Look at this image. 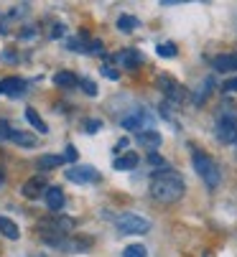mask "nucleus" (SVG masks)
Returning a JSON list of instances; mask_svg holds the SVG:
<instances>
[{
  "label": "nucleus",
  "mask_w": 237,
  "mask_h": 257,
  "mask_svg": "<svg viewBox=\"0 0 237 257\" xmlns=\"http://www.w3.org/2000/svg\"><path fill=\"white\" fill-rule=\"evenodd\" d=\"M212 66H214V71H237V51L214 56L212 59Z\"/></svg>",
  "instance_id": "obj_13"
},
{
  "label": "nucleus",
  "mask_w": 237,
  "mask_h": 257,
  "mask_svg": "<svg viewBox=\"0 0 237 257\" xmlns=\"http://www.w3.org/2000/svg\"><path fill=\"white\" fill-rule=\"evenodd\" d=\"M214 138L222 145L237 143V109L234 107H219L217 122H214Z\"/></svg>",
  "instance_id": "obj_2"
},
{
  "label": "nucleus",
  "mask_w": 237,
  "mask_h": 257,
  "mask_svg": "<svg viewBox=\"0 0 237 257\" xmlns=\"http://www.w3.org/2000/svg\"><path fill=\"white\" fill-rule=\"evenodd\" d=\"M44 201H46L49 211H61L64 204H66V196H64V191H61L59 186H51V189L44 194Z\"/></svg>",
  "instance_id": "obj_12"
},
{
  "label": "nucleus",
  "mask_w": 237,
  "mask_h": 257,
  "mask_svg": "<svg viewBox=\"0 0 237 257\" xmlns=\"http://www.w3.org/2000/svg\"><path fill=\"white\" fill-rule=\"evenodd\" d=\"M11 125L6 122V120H0V140H11Z\"/></svg>",
  "instance_id": "obj_27"
},
{
  "label": "nucleus",
  "mask_w": 237,
  "mask_h": 257,
  "mask_svg": "<svg viewBox=\"0 0 237 257\" xmlns=\"http://www.w3.org/2000/svg\"><path fill=\"white\" fill-rule=\"evenodd\" d=\"M123 257H148V252H145L143 244H128L123 249Z\"/></svg>",
  "instance_id": "obj_23"
},
{
  "label": "nucleus",
  "mask_w": 237,
  "mask_h": 257,
  "mask_svg": "<svg viewBox=\"0 0 237 257\" xmlns=\"http://www.w3.org/2000/svg\"><path fill=\"white\" fill-rule=\"evenodd\" d=\"M74 227L76 222L64 214H49L38 222V232H44V237H66L69 232H74Z\"/></svg>",
  "instance_id": "obj_4"
},
{
  "label": "nucleus",
  "mask_w": 237,
  "mask_h": 257,
  "mask_svg": "<svg viewBox=\"0 0 237 257\" xmlns=\"http://www.w3.org/2000/svg\"><path fill=\"white\" fill-rule=\"evenodd\" d=\"M135 138H138V143H140V145H145V148H158V145H161V140H164V138H161V133H155L153 127H150V130L138 133Z\"/></svg>",
  "instance_id": "obj_15"
},
{
  "label": "nucleus",
  "mask_w": 237,
  "mask_h": 257,
  "mask_svg": "<svg viewBox=\"0 0 237 257\" xmlns=\"http://www.w3.org/2000/svg\"><path fill=\"white\" fill-rule=\"evenodd\" d=\"M123 130H130V133H143V125H148V115L143 112V109H135V112H130L128 117L120 120Z\"/></svg>",
  "instance_id": "obj_10"
},
{
  "label": "nucleus",
  "mask_w": 237,
  "mask_h": 257,
  "mask_svg": "<svg viewBox=\"0 0 237 257\" xmlns=\"http://www.w3.org/2000/svg\"><path fill=\"white\" fill-rule=\"evenodd\" d=\"M138 26H140V21L135 16H120V18H117V28H120L123 33H133Z\"/></svg>",
  "instance_id": "obj_21"
},
{
  "label": "nucleus",
  "mask_w": 237,
  "mask_h": 257,
  "mask_svg": "<svg viewBox=\"0 0 237 257\" xmlns=\"http://www.w3.org/2000/svg\"><path fill=\"white\" fill-rule=\"evenodd\" d=\"M26 120L33 125V130H36V133H41V135H46V133H49V125H46L41 117H38V112H36L33 107H26Z\"/></svg>",
  "instance_id": "obj_17"
},
{
  "label": "nucleus",
  "mask_w": 237,
  "mask_h": 257,
  "mask_svg": "<svg viewBox=\"0 0 237 257\" xmlns=\"http://www.w3.org/2000/svg\"><path fill=\"white\" fill-rule=\"evenodd\" d=\"M51 186H49V181H46V176H33V178H28L26 183H23V189H21V194L26 196V199H38L41 194H46Z\"/></svg>",
  "instance_id": "obj_8"
},
{
  "label": "nucleus",
  "mask_w": 237,
  "mask_h": 257,
  "mask_svg": "<svg viewBox=\"0 0 237 257\" xmlns=\"http://www.w3.org/2000/svg\"><path fill=\"white\" fill-rule=\"evenodd\" d=\"M148 163L155 166V171H158V168H166V161L158 156V153H148Z\"/></svg>",
  "instance_id": "obj_26"
},
{
  "label": "nucleus",
  "mask_w": 237,
  "mask_h": 257,
  "mask_svg": "<svg viewBox=\"0 0 237 257\" xmlns=\"http://www.w3.org/2000/svg\"><path fill=\"white\" fill-rule=\"evenodd\" d=\"M64 31H66V26H64V23H54V26H51V39H61Z\"/></svg>",
  "instance_id": "obj_29"
},
{
  "label": "nucleus",
  "mask_w": 237,
  "mask_h": 257,
  "mask_svg": "<svg viewBox=\"0 0 237 257\" xmlns=\"http://www.w3.org/2000/svg\"><path fill=\"white\" fill-rule=\"evenodd\" d=\"M64 158H66V161H76V148H74V145H66Z\"/></svg>",
  "instance_id": "obj_32"
},
{
  "label": "nucleus",
  "mask_w": 237,
  "mask_h": 257,
  "mask_svg": "<svg viewBox=\"0 0 237 257\" xmlns=\"http://www.w3.org/2000/svg\"><path fill=\"white\" fill-rule=\"evenodd\" d=\"M79 87H85L90 97H95V94H97V84H95L92 79H82V84H79Z\"/></svg>",
  "instance_id": "obj_28"
},
{
  "label": "nucleus",
  "mask_w": 237,
  "mask_h": 257,
  "mask_svg": "<svg viewBox=\"0 0 237 257\" xmlns=\"http://www.w3.org/2000/svg\"><path fill=\"white\" fill-rule=\"evenodd\" d=\"M105 51V44L100 39H90V46H87V54H102Z\"/></svg>",
  "instance_id": "obj_25"
},
{
  "label": "nucleus",
  "mask_w": 237,
  "mask_h": 257,
  "mask_svg": "<svg viewBox=\"0 0 237 257\" xmlns=\"http://www.w3.org/2000/svg\"><path fill=\"white\" fill-rule=\"evenodd\" d=\"M123 148H128V140H125V138H123L120 143H117V145H115V153H117V151H123Z\"/></svg>",
  "instance_id": "obj_34"
},
{
  "label": "nucleus",
  "mask_w": 237,
  "mask_h": 257,
  "mask_svg": "<svg viewBox=\"0 0 237 257\" xmlns=\"http://www.w3.org/2000/svg\"><path fill=\"white\" fill-rule=\"evenodd\" d=\"M222 92H237V77H234V79H227V82L222 84Z\"/></svg>",
  "instance_id": "obj_31"
},
{
  "label": "nucleus",
  "mask_w": 237,
  "mask_h": 257,
  "mask_svg": "<svg viewBox=\"0 0 237 257\" xmlns=\"http://www.w3.org/2000/svg\"><path fill=\"white\" fill-rule=\"evenodd\" d=\"M155 54L161 59H174L176 56V44H158L155 46Z\"/></svg>",
  "instance_id": "obj_22"
},
{
  "label": "nucleus",
  "mask_w": 237,
  "mask_h": 257,
  "mask_svg": "<svg viewBox=\"0 0 237 257\" xmlns=\"http://www.w3.org/2000/svg\"><path fill=\"white\" fill-rule=\"evenodd\" d=\"M26 92V82L21 77H8L0 82V94H6V97H21Z\"/></svg>",
  "instance_id": "obj_11"
},
{
  "label": "nucleus",
  "mask_w": 237,
  "mask_h": 257,
  "mask_svg": "<svg viewBox=\"0 0 237 257\" xmlns=\"http://www.w3.org/2000/svg\"><path fill=\"white\" fill-rule=\"evenodd\" d=\"M115 227L120 234H145L150 229V222L140 214H120L115 219Z\"/></svg>",
  "instance_id": "obj_5"
},
{
  "label": "nucleus",
  "mask_w": 237,
  "mask_h": 257,
  "mask_svg": "<svg viewBox=\"0 0 237 257\" xmlns=\"http://www.w3.org/2000/svg\"><path fill=\"white\" fill-rule=\"evenodd\" d=\"M184 191H186V183L179 171L166 166L150 173V196L158 204H174L184 196Z\"/></svg>",
  "instance_id": "obj_1"
},
{
  "label": "nucleus",
  "mask_w": 237,
  "mask_h": 257,
  "mask_svg": "<svg viewBox=\"0 0 237 257\" xmlns=\"http://www.w3.org/2000/svg\"><path fill=\"white\" fill-rule=\"evenodd\" d=\"M100 127H102V122H100V120H90V122H87V133H90V135H92V133H97Z\"/></svg>",
  "instance_id": "obj_33"
},
{
  "label": "nucleus",
  "mask_w": 237,
  "mask_h": 257,
  "mask_svg": "<svg viewBox=\"0 0 237 257\" xmlns=\"http://www.w3.org/2000/svg\"><path fill=\"white\" fill-rule=\"evenodd\" d=\"M11 143L23 145V148H33V145H36V138L28 135V133H23V130H11Z\"/></svg>",
  "instance_id": "obj_19"
},
{
  "label": "nucleus",
  "mask_w": 237,
  "mask_h": 257,
  "mask_svg": "<svg viewBox=\"0 0 237 257\" xmlns=\"http://www.w3.org/2000/svg\"><path fill=\"white\" fill-rule=\"evenodd\" d=\"M191 163H194V171L202 176V181L207 183L209 189H214L217 183H219V178H222L219 166H217L207 153H202V151H196V148H194V153H191Z\"/></svg>",
  "instance_id": "obj_3"
},
{
  "label": "nucleus",
  "mask_w": 237,
  "mask_h": 257,
  "mask_svg": "<svg viewBox=\"0 0 237 257\" xmlns=\"http://www.w3.org/2000/svg\"><path fill=\"white\" fill-rule=\"evenodd\" d=\"M138 163H140L138 153H123V156H117V158L112 161V168H115V171H133Z\"/></svg>",
  "instance_id": "obj_14"
},
{
  "label": "nucleus",
  "mask_w": 237,
  "mask_h": 257,
  "mask_svg": "<svg viewBox=\"0 0 237 257\" xmlns=\"http://www.w3.org/2000/svg\"><path fill=\"white\" fill-rule=\"evenodd\" d=\"M54 84L56 87H79V84H82V79H79L76 74H71V71H56V74H54Z\"/></svg>",
  "instance_id": "obj_16"
},
{
  "label": "nucleus",
  "mask_w": 237,
  "mask_h": 257,
  "mask_svg": "<svg viewBox=\"0 0 237 257\" xmlns=\"http://www.w3.org/2000/svg\"><path fill=\"white\" fill-rule=\"evenodd\" d=\"M158 87H161V92L166 94V99L174 102V104H181V102L189 97L186 89H184L176 79H171V77H161V79H158Z\"/></svg>",
  "instance_id": "obj_6"
},
{
  "label": "nucleus",
  "mask_w": 237,
  "mask_h": 257,
  "mask_svg": "<svg viewBox=\"0 0 237 257\" xmlns=\"http://www.w3.org/2000/svg\"><path fill=\"white\" fill-rule=\"evenodd\" d=\"M0 234H6L8 239H18L21 237L16 222H13V219H8V216H0Z\"/></svg>",
  "instance_id": "obj_18"
},
{
  "label": "nucleus",
  "mask_w": 237,
  "mask_h": 257,
  "mask_svg": "<svg viewBox=\"0 0 237 257\" xmlns=\"http://www.w3.org/2000/svg\"><path fill=\"white\" fill-rule=\"evenodd\" d=\"M66 178L71 183H95V181H100V173L92 166H71V168H66Z\"/></svg>",
  "instance_id": "obj_7"
},
{
  "label": "nucleus",
  "mask_w": 237,
  "mask_h": 257,
  "mask_svg": "<svg viewBox=\"0 0 237 257\" xmlns=\"http://www.w3.org/2000/svg\"><path fill=\"white\" fill-rule=\"evenodd\" d=\"M102 74H105L107 79H112V82H115V79H120V74H117L112 66H102Z\"/></svg>",
  "instance_id": "obj_30"
},
{
  "label": "nucleus",
  "mask_w": 237,
  "mask_h": 257,
  "mask_svg": "<svg viewBox=\"0 0 237 257\" xmlns=\"http://www.w3.org/2000/svg\"><path fill=\"white\" fill-rule=\"evenodd\" d=\"M112 61H117V64L125 66V69H138L143 64V54L138 49H123L120 54L112 56Z\"/></svg>",
  "instance_id": "obj_9"
},
{
  "label": "nucleus",
  "mask_w": 237,
  "mask_h": 257,
  "mask_svg": "<svg viewBox=\"0 0 237 257\" xmlns=\"http://www.w3.org/2000/svg\"><path fill=\"white\" fill-rule=\"evenodd\" d=\"M212 84H214L212 79H207V82L202 84V89H199V94H196V97H194V104H202V102L207 99V94H209V89H212Z\"/></svg>",
  "instance_id": "obj_24"
},
{
  "label": "nucleus",
  "mask_w": 237,
  "mask_h": 257,
  "mask_svg": "<svg viewBox=\"0 0 237 257\" xmlns=\"http://www.w3.org/2000/svg\"><path fill=\"white\" fill-rule=\"evenodd\" d=\"M0 183H3V173H0Z\"/></svg>",
  "instance_id": "obj_35"
},
{
  "label": "nucleus",
  "mask_w": 237,
  "mask_h": 257,
  "mask_svg": "<svg viewBox=\"0 0 237 257\" xmlns=\"http://www.w3.org/2000/svg\"><path fill=\"white\" fill-rule=\"evenodd\" d=\"M64 161L66 158L61 153L59 156H41V158H38V168H41V171H51V168H59Z\"/></svg>",
  "instance_id": "obj_20"
}]
</instances>
